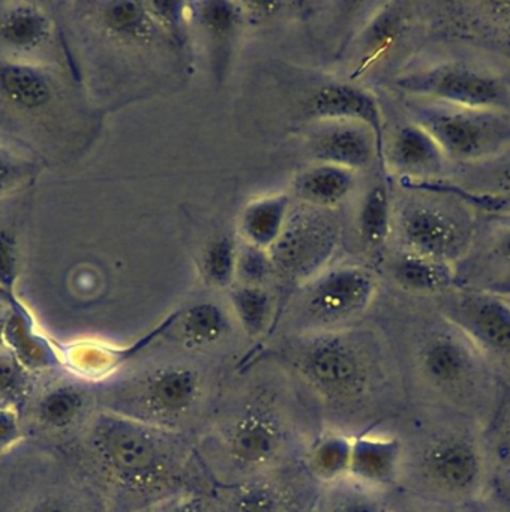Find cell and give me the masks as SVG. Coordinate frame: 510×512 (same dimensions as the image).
<instances>
[{
  "instance_id": "836d02e7",
  "label": "cell",
  "mask_w": 510,
  "mask_h": 512,
  "mask_svg": "<svg viewBox=\"0 0 510 512\" xmlns=\"http://www.w3.org/2000/svg\"><path fill=\"white\" fill-rule=\"evenodd\" d=\"M32 379L33 373L3 346L0 349V409L18 413L26 400Z\"/></svg>"
},
{
  "instance_id": "60d3db41",
  "label": "cell",
  "mask_w": 510,
  "mask_h": 512,
  "mask_svg": "<svg viewBox=\"0 0 510 512\" xmlns=\"http://www.w3.org/2000/svg\"><path fill=\"white\" fill-rule=\"evenodd\" d=\"M23 439L17 413L0 409V455L11 451Z\"/></svg>"
},
{
  "instance_id": "ab89813d",
  "label": "cell",
  "mask_w": 510,
  "mask_h": 512,
  "mask_svg": "<svg viewBox=\"0 0 510 512\" xmlns=\"http://www.w3.org/2000/svg\"><path fill=\"white\" fill-rule=\"evenodd\" d=\"M156 512H210L206 497L198 493H183L165 499Z\"/></svg>"
},
{
  "instance_id": "d6a6232c",
  "label": "cell",
  "mask_w": 510,
  "mask_h": 512,
  "mask_svg": "<svg viewBox=\"0 0 510 512\" xmlns=\"http://www.w3.org/2000/svg\"><path fill=\"white\" fill-rule=\"evenodd\" d=\"M236 242L230 236H216L204 248L201 272L204 280L216 289H227L233 284L237 272Z\"/></svg>"
},
{
  "instance_id": "277c9868",
  "label": "cell",
  "mask_w": 510,
  "mask_h": 512,
  "mask_svg": "<svg viewBox=\"0 0 510 512\" xmlns=\"http://www.w3.org/2000/svg\"><path fill=\"white\" fill-rule=\"evenodd\" d=\"M0 512H113L74 461L50 446L21 440L0 455Z\"/></svg>"
},
{
  "instance_id": "8fae6325",
  "label": "cell",
  "mask_w": 510,
  "mask_h": 512,
  "mask_svg": "<svg viewBox=\"0 0 510 512\" xmlns=\"http://www.w3.org/2000/svg\"><path fill=\"white\" fill-rule=\"evenodd\" d=\"M380 287L378 275L359 265L326 269L305 284L303 322L318 332L365 313Z\"/></svg>"
},
{
  "instance_id": "4dcf8cb0",
  "label": "cell",
  "mask_w": 510,
  "mask_h": 512,
  "mask_svg": "<svg viewBox=\"0 0 510 512\" xmlns=\"http://www.w3.org/2000/svg\"><path fill=\"white\" fill-rule=\"evenodd\" d=\"M231 310L248 337H261L273 316V301L263 286L240 284L230 290Z\"/></svg>"
},
{
  "instance_id": "d6986e66",
  "label": "cell",
  "mask_w": 510,
  "mask_h": 512,
  "mask_svg": "<svg viewBox=\"0 0 510 512\" xmlns=\"http://www.w3.org/2000/svg\"><path fill=\"white\" fill-rule=\"evenodd\" d=\"M306 115L315 122H360L371 128L383 149L386 115L372 92L345 83L321 86L309 97Z\"/></svg>"
},
{
  "instance_id": "e0dca14e",
  "label": "cell",
  "mask_w": 510,
  "mask_h": 512,
  "mask_svg": "<svg viewBox=\"0 0 510 512\" xmlns=\"http://www.w3.org/2000/svg\"><path fill=\"white\" fill-rule=\"evenodd\" d=\"M315 124L317 127L309 139V149L317 163L332 164L354 173L377 167L384 173L383 149L371 128L360 122Z\"/></svg>"
},
{
  "instance_id": "484cf974",
  "label": "cell",
  "mask_w": 510,
  "mask_h": 512,
  "mask_svg": "<svg viewBox=\"0 0 510 512\" xmlns=\"http://www.w3.org/2000/svg\"><path fill=\"white\" fill-rule=\"evenodd\" d=\"M357 233L366 250L383 262L392 238V191L386 175L378 176L360 200Z\"/></svg>"
},
{
  "instance_id": "7402d4cb",
  "label": "cell",
  "mask_w": 510,
  "mask_h": 512,
  "mask_svg": "<svg viewBox=\"0 0 510 512\" xmlns=\"http://www.w3.org/2000/svg\"><path fill=\"white\" fill-rule=\"evenodd\" d=\"M422 469L426 478L449 491L470 490L479 481L480 463L476 446L461 437H449L432 443L423 454Z\"/></svg>"
},
{
  "instance_id": "6da1fadb",
  "label": "cell",
  "mask_w": 510,
  "mask_h": 512,
  "mask_svg": "<svg viewBox=\"0 0 510 512\" xmlns=\"http://www.w3.org/2000/svg\"><path fill=\"white\" fill-rule=\"evenodd\" d=\"M66 455L107 502L137 496L177 475L183 446L174 431L99 410Z\"/></svg>"
},
{
  "instance_id": "9a60e30c",
  "label": "cell",
  "mask_w": 510,
  "mask_h": 512,
  "mask_svg": "<svg viewBox=\"0 0 510 512\" xmlns=\"http://www.w3.org/2000/svg\"><path fill=\"white\" fill-rule=\"evenodd\" d=\"M287 436L281 422L255 407L234 416L221 428L219 451L233 472L240 475L272 466L284 451Z\"/></svg>"
},
{
  "instance_id": "f1b7e54d",
  "label": "cell",
  "mask_w": 510,
  "mask_h": 512,
  "mask_svg": "<svg viewBox=\"0 0 510 512\" xmlns=\"http://www.w3.org/2000/svg\"><path fill=\"white\" fill-rule=\"evenodd\" d=\"M173 326L186 349L201 350L224 340L230 331V319L219 305L203 301L177 311Z\"/></svg>"
},
{
  "instance_id": "83f0119b",
  "label": "cell",
  "mask_w": 510,
  "mask_h": 512,
  "mask_svg": "<svg viewBox=\"0 0 510 512\" xmlns=\"http://www.w3.org/2000/svg\"><path fill=\"white\" fill-rule=\"evenodd\" d=\"M356 173L332 164L306 167L294 178V193L305 205L332 209L341 205L356 184Z\"/></svg>"
},
{
  "instance_id": "9c48e42d",
  "label": "cell",
  "mask_w": 510,
  "mask_h": 512,
  "mask_svg": "<svg viewBox=\"0 0 510 512\" xmlns=\"http://www.w3.org/2000/svg\"><path fill=\"white\" fill-rule=\"evenodd\" d=\"M339 244V226L326 209L291 208L284 230L269 250L275 272L306 284L326 271Z\"/></svg>"
},
{
  "instance_id": "4316f807",
  "label": "cell",
  "mask_w": 510,
  "mask_h": 512,
  "mask_svg": "<svg viewBox=\"0 0 510 512\" xmlns=\"http://www.w3.org/2000/svg\"><path fill=\"white\" fill-rule=\"evenodd\" d=\"M290 212V196L285 193L251 200L240 212V236L246 245L269 253L281 236Z\"/></svg>"
},
{
  "instance_id": "1f68e13d",
  "label": "cell",
  "mask_w": 510,
  "mask_h": 512,
  "mask_svg": "<svg viewBox=\"0 0 510 512\" xmlns=\"http://www.w3.org/2000/svg\"><path fill=\"white\" fill-rule=\"evenodd\" d=\"M221 512H291L287 497L267 482H245L222 496Z\"/></svg>"
},
{
  "instance_id": "b9f144b4",
  "label": "cell",
  "mask_w": 510,
  "mask_h": 512,
  "mask_svg": "<svg viewBox=\"0 0 510 512\" xmlns=\"http://www.w3.org/2000/svg\"><path fill=\"white\" fill-rule=\"evenodd\" d=\"M5 317L6 311L5 313L0 314V349L3 347V325H5Z\"/></svg>"
},
{
  "instance_id": "4fadbf2b",
  "label": "cell",
  "mask_w": 510,
  "mask_h": 512,
  "mask_svg": "<svg viewBox=\"0 0 510 512\" xmlns=\"http://www.w3.org/2000/svg\"><path fill=\"white\" fill-rule=\"evenodd\" d=\"M383 169L398 184H444L452 164L425 130L398 109L384 128Z\"/></svg>"
},
{
  "instance_id": "7c38bea8",
  "label": "cell",
  "mask_w": 510,
  "mask_h": 512,
  "mask_svg": "<svg viewBox=\"0 0 510 512\" xmlns=\"http://www.w3.org/2000/svg\"><path fill=\"white\" fill-rule=\"evenodd\" d=\"M455 284L510 298V209L482 212Z\"/></svg>"
},
{
  "instance_id": "f546056e",
  "label": "cell",
  "mask_w": 510,
  "mask_h": 512,
  "mask_svg": "<svg viewBox=\"0 0 510 512\" xmlns=\"http://www.w3.org/2000/svg\"><path fill=\"white\" fill-rule=\"evenodd\" d=\"M353 437L341 431H324L306 452V469L323 484H339L350 472Z\"/></svg>"
},
{
  "instance_id": "ac0fdd59",
  "label": "cell",
  "mask_w": 510,
  "mask_h": 512,
  "mask_svg": "<svg viewBox=\"0 0 510 512\" xmlns=\"http://www.w3.org/2000/svg\"><path fill=\"white\" fill-rule=\"evenodd\" d=\"M59 79L51 65L0 59V103L21 116L44 115L60 100Z\"/></svg>"
},
{
  "instance_id": "74e56055",
  "label": "cell",
  "mask_w": 510,
  "mask_h": 512,
  "mask_svg": "<svg viewBox=\"0 0 510 512\" xmlns=\"http://www.w3.org/2000/svg\"><path fill=\"white\" fill-rule=\"evenodd\" d=\"M20 256H18L17 238L8 229H0V290L9 299L14 298L17 284Z\"/></svg>"
},
{
  "instance_id": "ffe728a7",
  "label": "cell",
  "mask_w": 510,
  "mask_h": 512,
  "mask_svg": "<svg viewBox=\"0 0 510 512\" xmlns=\"http://www.w3.org/2000/svg\"><path fill=\"white\" fill-rule=\"evenodd\" d=\"M444 184L473 199L483 211L510 209V145L476 163L452 166Z\"/></svg>"
},
{
  "instance_id": "3957f363",
  "label": "cell",
  "mask_w": 510,
  "mask_h": 512,
  "mask_svg": "<svg viewBox=\"0 0 510 512\" xmlns=\"http://www.w3.org/2000/svg\"><path fill=\"white\" fill-rule=\"evenodd\" d=\"M392 191L389 247L455 268L467 253L483 209L446 184H398Z\"/></svg>"
},
{
  "instance_id": "30bf717a",
  "label": "cell",
  "mask_w": 510,
  "mask_h": 512,
  "mask_svg": "<svg viewBox=\"0 0 510 512\" xmlns=\"http://www.w3.org/2000/svg\"><path fill=\"white\" fill-rule=\"evenodd\" d=\"M432 301L482 356L510 365V298L455 284Z\"/></svg>"
},
{
  "instance_id": "603a6c76",
  "label": "cell",
  "mask_w": 510,
  "mask_h": 512,
  "mask_svg": "<svg viewBox=\"0 0 510 512\" xmlns=\"http://www.w3.org/2000/svg\"><path fill=\"white\" fill-rule=\"evenodd\" d=\"M387 277L396 292L419 298H434L455 286V268L389 247L383 259Z\"/></svg>"
},
{
  "instance_id": "5bb4252c",
  "label": "cell",
  "mask_w": 510,
  "mask_h": 512,
  "mask_svg": "<svg viewBox=\"0 0 510 512\" xmlns=\"http://www.w3.org/2000/svg\"><path fill=\"white\" fill-rule=\"evenodd\" d=\"M435 35H452L510 59V0H428Z\"/></svg>"
},
{
  "instance_id": "f35d334b",
  "label": "cell",
  "mask_w": 510,
  "mask_h": 512,
  "mask_svg": "<svg viewBox=\"0 0 510 512\" xmlns=\"http://www.w3.org/2000/svg\"><path fill=\"white\" fill-rule=\"evenodd\" d=\"M30 169L12 155L8 149L0 148V197L8 196L21 187L29 178Z\"/></svg>"
},
{
  "instance_id": "d4e9b609",
  "label": "cell",
  "mask_w": 510,
  "mask_h": 512,
  "mask_svg": "<svg viewBox=\"0 0 510 512\" xmlns=\"http://www.w3.org/2000/svg\"><path fill=\"white\" fill-rule=\"evenodd\" d=\"M93 8L99 31L119 46H152L161 34V28L144 2H102Z\"/></svg>"
},
{
  "instance_id": "cb8c5ba5",
  "label": "cell",
  "mask_w": 510,
  "mask_h": 512,
  "mask_svg": "<svg viewBox=\"0 0 510 512\" xmlns=\"http://www.w3.org/2000/svg\"><path fill=\"white\" fill-rule=\"evenodd\" d=\"M401 458L402 445L395 437L377 434L353 437L348 478L366 488L395 484Z\"/></svg>"
},
{
  "instance_id": "2e32d148",
  "label": "cell",
  "mask_w": 510,
  "mask_h": 512,
  "mask_svg": "<svg viewBox=\"0 0 510 512\" xmlns=\"http://www.w3.org/2000/svg\"><path fill=\"white\" fill-rule=\"evenodd\" d=\"M56 22L35 2H0V59L51 65Z\"/></svg>"
},
{
  "instance_id": "44dd1931",
  "label": "cell",
  "mask_w": 510,
  "mask_h": 512,
  "mask_svg": "<svg viewBox=\"0 0 510 512\" xmlns=\"http://www.w3.org/2000/svg\"><path fill=\"white\" fill-rule=\"evenodd\" d=\"M3 346L33 374L62 365L57 341L39 328L33 314L15 298L6 310Z\"/></svg>"
},
{
  "instance_id": "d590c367",
  "label": "cell",
  "mask_w": 510,
  "mask_h": 512,
  "mask_svg": "<svg viewBox=\"0 0 510 512\" xmlns=\"http://www.w3.org/2000/svg\"><path fill=\"white\" fill-rule=\"evenodd\" d=\"M326 512H386L383 503L368 488L354 482L353 487L339 488L327 502Z\"/></svg>"
},
{
  "instance_id": "8992f818",
  "label": "cell",
  "mask_w": 510,
  "mask_h": 512,
  "mask_svg": "<svg viewBox=\"0 0 510 512\" xmlns=\"http://www.w3.org/2000/svg\"><path fill=\"white\" fill-rule=\"evenodd\" d=\"M99 410L98 386L60 365L33 374L17 416L24 440L65 451Z\"/></svg>"
},
{
  "instance_id": "52a82bcc",
  "label": "cell",
  "mask_w": 510,
  "mask_h": 512,
  "mask_svg": "<svg viewBox=\"0 0 510 512\" xmlns=\"http://www.w3.org/2000/svg\"><path fill=\"white\" fill-rule=\"evenodd\" d=\"M393 95L398 109L432 137L452 166L476 163L510 145V112Z\"/></svg>"
},
{
  "instance_id": "8d00e7d4",
  "label": "cell",
  "mask_w": 510,
  "mask_h": 512,
  "mask_svg": "<svg viewBox=\"0 0 510 512\" xmlns=\"http://www.w3.org/2000/svg\"><path fill=\"white\" fill-rule=\"evenodd\" d=\"M272 272H275V268L267 251L246 244L245 250L239 251L236 277L239 275L242 284L263 286Z\"/></svg>"
},
{
  "instance_id": "5b68a950",
  "label": "cell",
  "mask_w": 510,
  "mask_h": 512,
  "mask_svg": "<svg viewBox=\"0 0 510 512\" xmlns=\"http://www.w3.org/2000/svg\"><path fill=\"white\" fill-rule=\"evenodd\" d=\"M96 386L99 409L174 431L200 404L204 379L198 368L174 362L131 373L120 370Z\"/></svg>"
},
{
  "instance_id": "7a4b0ae2",
  "label": "cell",
  "mask_w": 510,
  "mask_h": 512,
  "mask_svg": "<svg viewBox=\"0 0 510 512\" xmlns=\"http://www.w3.org/2000/svg\"><path fill=\"white\" fill-rule=\"evenodd\" d=\"M393 94L510 112V59L452 35H432L390 79Z\"/></svg>"
},
{
  "instance_id": "ba28073f",
  "label": "cell",
  "mask_w": 510,
  "mask_h": 512,
  "mask_svg": "<svg viewBox=\"0 0 510 512\" xmlns=\"http://www.w3.org/2000/svg\"><path fill=\"white\" fill-rule=\"evenodd\" d=\"M291 365L317 397L333 406L359 403L371 391L374 380L371 352L350 332L309 335L294 347Z\"/></svg>"
},
{
  "instance_id": "e575fe53",
  "label": "cell",
  "mask_w": 510,
  "mask_h": 512,
  "mask_svg": "<svg viewBox=\"0 0 510 512\" xmlns=\"http://www.w3.org/2000/svg\"><path fill=\"white\" fill-rule=\"evenodd\" d=\"M198 19L201 26L216 38H225L233 34L242 22L240 5L227 2H204L198 5Z\"/></svg>"
}]
</instances>
